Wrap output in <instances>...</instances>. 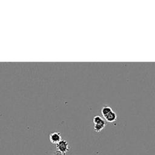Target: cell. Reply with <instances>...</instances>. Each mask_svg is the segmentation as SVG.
Returning <instances> with one entry per match:
<instances>
[{
    "instance_id": "cell-1",
    "label": "cell",
    "mask_w": 155,
    "mask_h": 155,
    "mask_svg": "<svg viewBox=\"0 0 155 155\" xmlns=\"http://www.w3.org/2000/svg\"><path fill=\"white\" fill-rule=\"evenodd\" d=\"M57 151L60 152L62 155L66 154V153L69 151V145L67 141L65 140H61L56 145Z\"/></svg>"
},
{
    "instance_id": "cell-2",
    "label": "cell",
    "mask_w": 155,
    "mask_h": 155,
    "mask_svg": "<svg viewBox=\"0 0 155 155\" xmlns=\"http://www.w3.org/2000/svg\"><path fill=\"white\" fill-rule=\"evenodd\" d=\"M49 139L53 144H57L61 140V134L59 132H53L50 134Z\"/></svg>"
},
{
    "instance_id": "cell-3",
    "label": "cell",
    "mask_w": 155,
    "mask_h": 155,
    "mask_svg": "<svg viewBox=\"0 0 155 155\" xmlns=\"http://www.w3.org/2000/svg\"><path fill=\"white\" fill-rule=\"evenodd\" d=\"M106 124L105 122V121L102 119V120H101L99 122H97L96 124H94V130L96 132H100L103 128H104V127H105Z\"/></svg>"
},
{
    "instance_id": "cell-4",
    "label": "cell",
    "mask_w": 155,
    "mask_h": 155,
    "mask_svg": "<svg viewBox=\"0 0 155 155\" xmlns=\"http://www.w3.org/2000/svg\"><path fill=\"white\" fill-rule=\"evenodd\" d=\"M104 118L106 120V121L108 122H113L116 120L117 116H116V114L113 111H112L108 114L105 116Z\"/></svg>"
},
{
    "instance_id": "cell-5",
    "label": "cell",
    "mask_w": 155,
    "mask_h": 155,
    "mask_svg": "<svg viewBox=\"0 0 155 155\" xmlns=\"http://www.w3.org/2000/svg\"><path fill=\"white\" fill-rule=\"evenodd\" d=\"M112 111H113L112 109L110 107H104L101 110V113H102V115L104 117L105 116L108 114Z\"/></svg>"
},
{
    "instance_id": "cell-6",
    "label": "cell",
    "mask_w": 155,
    "mask_h": 155,
    "mask_svg": "<svg viewBox=\"0 0 155 155\" xmlns=\"http://www.w3.org/2000/svg\"><path fill=\"white\" fill-rule=\"evenodd\" d=\"M103 119L101 117V116H94V117H93V123L94 124H96V123H97V122H100L101 120H102Z\"/></svg>"
},
{
    "instance_id": "cell-7",
    "label": "cell",
    "mask_w": 155,
    "mask_h": 155,
    "mask_svg": "<svg viewBox=\"0 0 155 155\" xmlns=\"http://www.w3.org/2000/svg\"><path fill=\"white\" fill-rule=\"evenodd\" d=\"M53 155H62V154L60 152L56 151H55V152L54 153V154H53Z\"/></svg>"
}]
</instances>
